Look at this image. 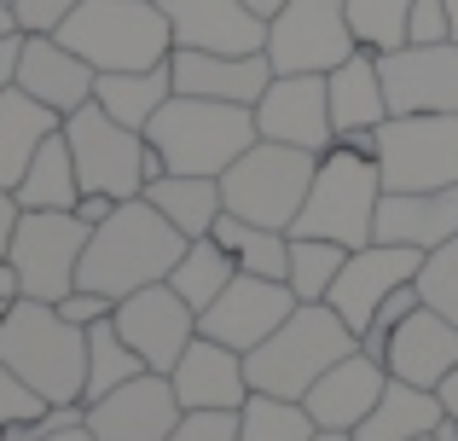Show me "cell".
Wrapping results in <instances>:
<instances>
[{
	"instance_id": "6da1fadb",
	"label": "cell",
	"mask_w": 458,
	"mask_h": 441,
	"mask_svg": "<svg viewBox=\"0 0 458 441\" xmlns=\"http://www.w3.org/2000/svg\"><path fill=\"white\" fill-rule=\"evenodd\" d=\"M191 238H180L157 209L146 204V192L116 204L111 216L93 226L88 250H81V273H76V291H99L111 302L146 291V284H163L174 273V261L186 256Z\"/></svg>"
},
{
	"instance_id": "7a4b0ae2",
	"label": "cell",
	"mask_w": 458,
	"mask_h": 441,
	"mask_svg": "<svg viewBox=\"0 0 458 441\" xmlns=\"http://www.w3.org/2000/svg\"><path fill=\"white\" fill-rule=\"evenodd\" d=\"M256 140L261 134H256V111L250 105L191 99V93H174L146 123V146L157 151L163 174H209V181H221Z\"/></svg>"
},
{
	"instance_id": "3957f363",
	"label": "cell",
	"mask_w": 458,
	"mask_h": 441,
	"mask_svg": "<svg viewBox=\"0 0 458 441\" xmlns=\"http://www.w3.org/2000/svg\"><path fill=\"white\" fill-rule=\"evenodd\" d=\"M0 360L47 407H64V401H81V389H88V331L70 326L53 302L18 296L0 314Z\"/></svg>"
},
{
	"instance_id": "277c9868",
	"label": "cell",
	"mask_w": 458,
	"mask_h": 441,
	"mask_svg": "<svg viewBox=\"0 0 458 441\" xmlns=\"http://www.w3.org/2000/svg\"><path fill=\"white\" fill-rule=\"evenodd\" d=\"M360 349V337L348 331V319L331 302H302L261 349L244 354V377L256 395H279V401H302L336 360Z\"/></svg>"
},
{
	"instance_id": "5b68a950",
	"label": "cell",
	"mask_w": 458,
	"mask_h": 441,
	"mask_svg": "<svg viewBox=\"0 0 458 441\" xmlns=\"http://www.w3.org/2000/svg\"><path fill=\"white\" fill-rule=\"evenodd\" d=\"M53 35L93 70H163L174 58L163 0H81Z\"/></svg>"
},
{
	"instance_id": "8992f818",
	"label": "cell",
	"mask_w": 458,
	"mask_h": 441,
	"mask_svg": "<svg viewBox=\"0 0 458 441\" xmlns=\"http://www.w3.org/2000/svg\"><path fill=\"white\" fill-rule=\"evenodd\" d=\"M377 204H383V174L377 157L354 146H331L319 157V174L308 186V204L296 216L291 238H325L343 250H366L371 226H377Z\"/></svg>"
},
{
	"instance_id": "52a82bcc",
	"label": "cell",
	"mask_w": 458,
	"mask_h": 441,
	"mask_svg": "<svg viewBox=\"0 0 458 441\" xmlns=\"http://www.w3.org/2000/svg\"><path fill=\"white\" fill-rule=\"evenodd\" d=\"M313 174H319V157H313V151L279 146V140H256V146L221 174L226 216L273 226V233H291L296 216H302V204H308Z\"/></svg>"
},
{
	"instance_id": "ba28073f",
	"label": "cell",
	"mask_w": 458,
	"mask_h": 441,
	"mask_svg": "<svg viewBox=\"0 0 458 441\" xmlns=\"http://www.w3.org/2000/svg\"><path fill=\"white\" fill-rule=\"evenodd\" d=\"M64 140H70V157H76L81 192H105L116 204H128V198H140L163 174V163L146 146V134H134L116 116H105L93 99L64 116Z\"/></svg>"
},
{
	"instance_id": "9c48e42d",
	"label": "cell",
	"mask_w": 458,
	"mask_h": 441,
	"mask_svg": "<svg viewBox=\"0 0 458 441\" xmlns=\"http://www.w3.org/2000/svg\"><path fill=\"white\" fill-rule=\"evenodd\" d=\"M88 238H93V226L76 209H23L12 250H6L12 273H18V291L30 302H64L76 291Z\"/></svg>"
},
{
	"instance_id": "30bf717a",
	"label": "cell",
	"mask_w": 458,
	"mask_h": 441,
	"mask_svg": "<svg viewBox=\"0 0 458 441\" xmlns=\"http://www.w3.org/2000/svg\"><path fill=\"white\" fill-rule=\"evenodd\" d=\"M383 192H441L458 186V116H389L371 134Z\"/></svg>"
},
{
	"instance_id": "8fae6325",
	"label": "cell",
	"mask_w": 458,
	"mask_h": 441,
	"mask_svg": "<svg viewBox=\"0 0 458 441\" xmlns=\"http://www.w3.org/2000/svg\"><path fill=\"white\" fill-rule=\"evenodd\" d=\"M360 41L348 30V0H284L267 23V64L273 76H325L343 58H354Z\"/></svg>"
},
{
	"instance_id": "7c38bea8",
	"label": "cell",
	"mask_w": 458,
	"mask_h": 441,
	"mask_svg": "<svg viewBox=\"0 0 458 441\" xmlns=\"http://www.w3.org/2000/svg\"><path fill=\"white\" fill-rule=\"evenodd\" d=\"M296 308H302V302H296V291L284 279H256V273H238V279L198 314V337L221 343V349L250 354V349H261V343H267L273 331L296 314Z\"/></svg>"
},
{
	"instance_id": "4fadbf2b",
	"label": "cell",
	"mask_w": 458,
	"mask_h": 441,
	"mask_svg": "<svg viewBox=\"0 0 458 441\" xmlns=\"http://www.w3.org/2000/svg\"><path fill=\"white\" fill-rule=\"evenodd\" d=\"M389 116H458V41L377 53Z\"/></svg>"
},
{
	"instance_id": "5bb4252c",
	"label": "cell",
	"mask_w": 458,
	"mask_h": 441,
	"mask_svg": "<svg viewBox=\"0 0 458 441\" xmlns=\"http://www.w3.org/2000/svg\"><path fill=\"white\" fill-rule=\"evenodd\" d=\"M111 326L123 331V343L146 360V372H174V360L186 354V343L198 337V314L186 308V296L174 284H146V291L123 296L111 314Z\"/></svg>"
},
{
	"instance_id": "9a60e30c",
	"label": "cell",
	"mask_w": 458,
	"mask_h": 441,
	"mask_svg": "<svg viewBox=\"0 0 458 441\" xmlns=\"http://www.w3.org/2000/svg\"><path fill=\"white\" fill-rule=\"evenodd\" d=\"M418 267H424V250L377 244V238H371L366 250H348V261H343V273H336V284H331V296H325V302L348 319V331H354V337H366L371 314H377V308L389 302L401 284H412Z\"/></svg>"
},
{
	"instance_id": "2e32d148",
	"label": "cell",
	"mask_w": 458,
	"mask_h": 441,
	"mask_svg": "<svg viewBox=\"0 0 458 441\" xmlns=\"http://www.w3.org/2000/svg\"><path fill=\"white\" fill-rule=\"evenodd\" d=\"M256 134L325 157L336 146L331 105H325V76H313V70L308 76H273L267 93L256 99Z\"/></svg>"
},
{
	"instance_id": "e0dca14e",
	"label": "cell",
	"mask_w": 458,
	"mask_h": 441,
	"mask_svg": "<svg viewBox=\"0 0 458 441\" xmlns=\"http://www.w3.org/2000/svg\"><path fill=\"white\" fill-rule=\"evenodd\" d=\"M186 419L174 384L163 372H140L134 384L88 401V430L93 441H168V430Z\"/></svg>"
},
{
	"instance_id": "ac0fdd59",
	"label": "cell",
	"mask_w": 458,
	"mask_h": 441,
	"mask_svg": "<svg viewBox=\"0 0 458 441\" xmlns=\"http://www.w3.org/2000/svg\"><path fill=\"white\" fill-rule=\"evenodd\" d=\"M174 47L191 53H267V18L244 6V0H163Z\"/></svg>"
},
{
	"instance_id": "d6986e66",
	"label": "cell",
	"mask_w": 458,
	"mask_h": 441,
	"mask_svg": "<svg viewBox=\"0 0 458 441\" xmlns=\"http://www.w3.org/2000/svg\"><path fill=\"white\" fill-rule=\"evenodd\" d=\"M383 366H389V377H401V384L441 389V384H447V372L458 366V326H453V319H441L436 308L418 302L412 314L389 331Z\"/></svg>"
},
{
	"instance_id": "ffe728a7",
	"label": "cell",
	"mask_w": 458,
	"mask_h": 441,
	"mask_svg": "<svg viewBox=\"0 0 458 441\" xmlns=\"http://www.w3.org/2000/svg\"><path fill=\"white\" fill-rule=\"evenodd\" d=\"M168 76H174V93H191V99H221V105H250L267 93L273 64L267 53H191V47H174L168 58Z\"/></svg>"
},
{
	"instance_id": "44dd1931",
	"label": "cell",
	"mask_w": 458,
	"mask_h": 441,
	"mask_svg": "<svg viewBox=\"0 0 458 441\" xmlns=\"http://www.w3.org/2000/svg\"><path fill=\"white\" fill-rule=\"evenodd\" d=\"M180 407L186 412H238L250 401V377H244V354L238 349H221L209 337H191L186 354L174 360L168 372Z\"/></svg>"
},
{
	"instance_id": "7402d4cb",
	"label": "cell",
	"mask_w": 458,
	"mask_h": 441,
	"mask_svg": "<svg viewBox=\"0 0 458 441\" xmlns=\"http://www.w3.org/2000/svg\"><path fill=\"white\" fill-rule=\"evenodd\" d=\"M383 384H389V366L371 360L366 349H354L348 360H336L331 372L308 389L302 407H308V419L319 424V430H360V424L371 419V407H377Z\"/></svg>"
},
{
	"instance_id": "603a6c76",
	"label": "cell",
	"mask_w": 458,
	"mask_h": 441,
	"mask_svg": "<svg viewBox=\"0 0 458 441\" xmlns=\"http://www.w3.org/2000/svg\"><path fill=\"white\" fill-rule=\"evenodd\" d=\"M93 81H99V70H93L88 58H76L58 35H23L18 88L30 93V99H41L47 111H58V116L81 111V105L93 99Z\"/></svg>"
},
{
	"instance_id": "cb8c5ba5",
	"label": "cell",
	"mask_w": 458,
	"mask_h": 441,
	"mask_svg": "<svg viewBox=\"0 0 458 441\" xmlns=\"http://www.w3.org/2000/svg\"><path fill=\"white\" fill-rule=\"evenodd\" d=\"M371 238L377 244L424 250V256L453 244L458 238V186H441V192H383Z\"/></svg>"
},
{
	"instance_id": "d4e9b609",
	"label": "cell",
	"mask_w": 458,
	"mask_h": 441,
	"mask_svg": "<svg viewBox=\"0 0 458 441\" xmlns=\"http://www.w3.org/2000/svg\"><path fill=\"white\" fill-rule=\"evenodd\" d=\"M325 105H331V128H336V140H348V134H371L377 123H389V99H383L377 53H366V47H360L354 58H343L336 70H325Z\"/></svg>"
},
{
	"instance_id": "484cf974",
	"label": "cell",
	"mask_w": 458,
	"mask_h": 441,
	"mask_svg": "<svg viewBox=\"0 0 458 441\" xmlns=\"http://www.w3.org/2000/svg\"><path fill=\"white\" fill-rule=\"evenodd\" d=\"M58 128H64V116L47 111L41 99H30L23 88L0 93V186H6V192H18L23 169L35 163V151H41Z\"/></svg>"
},
{
	"instance_id": "4316f807",
	"label": "cell",
	"mask_w": 458,
	"mask_h": 441,
	"mask_svg": "<svg viewBox=\"0 0 458 441\" xmlns=\"http://www.w3.org/2000/svg\"><path fill=\"white\" fill-rule=\"evenodd\" d=\"M441 419H447V407H441L436 389H418V384L389 377L383 395H377V407H371V419L354 430V441H429Z\"/></svg>"
},
{
	"instance_id": "83f0119b",
	"label": "cell",
	"mask_w": 458,
	"mask_h": 441,
	"mask_svg": "<svg viewBox=\"0 0 458 441\" xmlns=\"http://www.w3.org/2000/svg\"><path fill=\"white\" fill-rule=\"evenodd\" d=\"M146 204L174 226L180 238H209L215 221L226 216L221 181H209V174H157L146 186Z\"/></svg>"
},
{
	"instance_id": "f1b7e54d",
	"label": "cell",
	"mask_w": 458,
	"mask_h": 441,
	"mask_svg": "<svg viewBox=\"0 0 458 441\" xmlns=\"http://www.w3.org/2000/svg\"><path fill=\"white\" fill-rule=\"evenodd\" d=\"M168 99H174L168 64L163 70H99V81H93V105L105 116H116L123 128H134V134H146V123Z\"/></svg>"
},
{
	"instance_id": "f546056e",
	"label": "cell",
	"mask_w": 458,
	"mask_h": 441,
	"mask_svg": "<svg viewBox=\"0 0 458 441\" xmlns=\"http://www.w3.org/2000/svg\"><path fill=\"white\" fill-rule=\"evenodd\" d=\"M12 198H18V209H76L81 204V174H76V157H70L64 128L35 151V163L23 169Z\"/></svg>"
},
{
	"instance_id": "4dcf8cb0",
	"label": "cell",
	"mask_w": 458,
	"mask_h": 441,
	"mask_svg": "<svg viewBox=\"0 0 458 441\" xmlns=\"http://www.w3.org/2000/svg\"><path fill=\"white\" fill-rule=\"evenodd\" d=\"M209 238L226 250V256H233L238 273H256V279H284V267H291V233H273V226L221 216Z\"/></svg>"
},
{
	"instance_id": "1f68e13d",
	"label": "cell",
	"mask_w": 458,
	"mask_h": 441,
	"mask_svg": "<svg viewBox=\"0 0 458 441\" xmlns=\"http://www.w3.org/2000/svg\"><path fill=\"white\" fill-rule=\"evenodd\" d=\"M233 279H238V267H233V256H226V250L215 244V238H191L186 256L174 261V273H168V284H174V291L186 296L191 314H203V308H209V302H215V296H221Z\"/></svg>"
},
{
	"instance_id": "d6a6232c",
	"label": "cell",
	"mask_w": 458,
	"mask_h": 441,
	"mask_svg": "<svg viewBox=\"0 0 458 441\" xmlns=\"http://www.w3.org/2000/svg\"><path fill=\"white\" fill-rule=\"evenodd\" d=\"M140 372H146V360H140V354L123 343V331H116L111 319L88 326V389H81V401H99V395H111V389L134 384Z\"/></svg>"
},
{
	"instance_id": "836d02e7",
	"label": "cell",
	"mask_w": 458,
	"mask_h": 441,
	"mask_svg": "<svg viewBox=\"0 0 458 441\" xmlns=\"http://www.w3.org/2000/svg\"><path fill=\"white\" fill-rule=\"evenodd\" d=\"M319 424L308 419L302 401H279V395H256L238 407V441H313Z\"/></svg>"
},
{
	"instance_id": "e575fe53",
	"label": "cell",
	"mask_w": 458,
	"mask_h": 441,
	"mask_svg": "<svg viewBox=\"0 0 458 441\" xmlns=\"http://www.w3.org/2000/svg\"><path fill=\"white\" fill-rule=\"evenodd\" d=\"M348 250L343 244H325V238H291V267H284V284L296 291V302H325L343 273Z\"/></svg>"
},
{
	"instance_id": "d590c367",
	"label": "cell",
	"mask_w": 458,
	"mask_h": 441,
	"mask_svg": "<svg viewBox=\"0 0 458 441\" xmlns=\"http://www.w3.org/2000/svg\"><path fill=\"white\" fill-rule=\"evenodd\" d=\"M406 23H412V0H348V30L366 53L406 47Z\"/></svg>"
},
{
	"instance_id": "8d00e7d4",
	"label": "cell",
	"mask_w": 458,
	"mask_h": 441,
	"mask_svg": "<svg viewBox=\"0 0 458 441\" xmlns=\"http://www.w3.org/2000/svg\"><path fill=\"white\" fill-rule=\"evenodd\" d=\"M418 296H424V308H436L441 319L458 326V238L424 256V267H418Z\"/></svg>"
},
{
	"instance_id": "74e56055",
	"label": "cell",
	"mask_w": 458,
	"mask_h": 441,
	"mask_svg": "<svg viewBox=\"0 0 458 441\" xmlns=\"http://www.w3.org/2000/svg\"><path fill=\"white\" fill-rule=\"evenodd\" d=\"M41 412H47V401L0 360V424H30V419H41Z\"/></svg>"
},
{
	"instance_id": "f35d334b",
	"label": "cell",
	"mask_w": 458,
	"mask_h": 441,
	"mask_svg": "<svg viewBox=\"0 0 458 441\" xmlns=\"http://www.w3.org/2000/svg\"><path fill=\"white\" fill-rule=\"evenodd\" d=\"M453 41L447 0H412V23H406V47H441Z\"/></svg>"
},
{
	"instance_id": "ab89813d",
	"label": "cell",
	"mask_w": 458,
	"mask_h": 441,
	"mask_svg": "<svg viewBox=\"0 0 458 441\" xmlns=\"http://www.w3.org/2000/svg\"><path fill=\"white\" fill-rule=\"evenodd\" d=\"M76 6L81 0H12V18H18L23 35H53Z\"/></svg>"
},
{
	"instance_id": "60d3db41",
	"label": "cell",
	"mask_w": 458,
	"mask_h": 441,
	"mask_svg": "<svg viewBox=\"0 0 458 441\" xmlns=\"http://www.w3.org/2000/svg\"><path fill=\"white\" fill-rule=\"evenodd\" d=\"M168 441H238V412H186Z\"/></svg>"
},
{
	"instance_id": "b9f144b4",
	"label": "cell",
	"mask_w": 458,
	"mask_h": 441,
	"mask_svg": "<svg viewBox=\"0 0 458 441\" xmlns=\"http://www.w3.org/2000/svg\"><path fill=\"white\" fill-rule=\"evenodd\" d=\"M53 308H58V314L70 319V326H81V331H88V326H99V319H111V314H116V302H111V296H99V291H70L64 302H53Z\"/></svg>"
},
{
	"instance_id": "7bdbcfd3",
	"label": "cell",
	"mask_w": 458,
	"mask_h": 441,
	"mask_svg": "<svg viewBox=\"0 0 458 441\" xmlns=\"http://www.w3.org/2000/svg\"><path fill=\"white\" fill-rule=\"evenodd\" d=\"M18 58H23V30L0 35V93L18 88Z\"/></svg>"
},
{
	"instance_id": "ee69618b",
	"label": "cell",
	"mask_w": 458,
	"mask_h": 441,
	"mask_svg": "<svg viewBox=\"0 0 458 441\" xmlns=\"http://www.w3.org/2000/svg\"><path fill=\"white\" fill-rule=\"evenodd\" d=\"M18 198L6 192V186H0V261H6V250H12V233H18Z\"/></svg>"
},
{
	"instance_id": "f6af8a7d",
	"label": "cell",
	"mask_w": 458,
	"mask_h": 441,
	"mask_svg": "<svg viewBox=\"0 0 458 441\" xmlns=\"http://www.w3.org/2000/svg\"><path fill=\"white\" fill-rule=\"evenodd\" d=\"M116 209V198H105V192H81V204H76V216L88 221V226H99L105 216Z\"/></svg>"
},
{
	"instance_id": "bcb514c9",
	"label": "cell",
	"mask_w": 458,
	"mask_h": 441,
	"mask_svg": "<svg viewBox=\"0 0 458 441\" xmlns=\"http://www.w3.org/2000/svg\"><path fill=\"white\" fill-rule=\"evenodd\" d=\"M41 419H30V424H0V441H41Z\"/></svg>"
},
{
	"instance_id": "7dc6e473",
	"label": "cell",
	"mask_w": 458,
	"mask_h": 441,
	"mask_svg": "<svg viewBox=\"0 0 458 441\" xmlns=\"http://www.w3.org/2000/svg\"><path fill=\"white\" fill-rule=\"evenodd\" d=\"M436 395H441V407H447V419L458 424V366H453V372H447V384H441Z\"/></svg>"
},
{
	"instance_id": "c3c4849f",
	"label": "cell",
	"mask_w": 458,
	"mask_h": 441,
	"mask_svg": "<svg viewBox=\"0 0 458 441\" xmlns=\"http://www.w3.org/2000/svg\"><path fill=\"white\" fill-rule=\"evenodd\" d=\"M18 296H23V291H18V273H12V261H0V302L12 308Z\"/></svg>"
},
{
	"instance_id": "681fc988",
	"label": "cell",
	"mask_w": 458,
	"mask_h": 441,
	"mask_svg": "<svg viewBox=\"0 0 458 441\" xmlns=\"http://www.w3.org/2000/svg\"><path fill=\"white\" fill-rule=\"evenodd\" d=\"M41 441H93V430H88V424H76V430H47Z\"/></svg>"
},
{
	"instance_id": "f907efd6",
	"label": "cell",
	"mask_w": 458,
	"mask_h": 441,
	"mask_svg": "<svg viewBox=\"0 0 458 441\" xmlns=\"http://www.w3.org/2000/svg\"><path fill=\"white\" fill-rule=\"evenodd\" d=\"M244 6L256 12V18H267V23H273V18H279V6H284V0H244Z\"/></svg>"
},
{
	"instance_id": "816d5d0a",
	"label": "cell",
	"mask_w": 458,
	"mask_h": 441,
	"mask_svg": "<svg viewBox=\"0 0 458 441\" xmlns=\"http://www.w3.org/2000/svg\"><path fill=\"white\" fill-rule=\"evenodd\" d=\"M429 441H458V424H453V419H441V424H436V436H429Z\"/></svg>"
},
{
	"instance_id": "f5cc1de1",
	"label": "cell",
	"mask_w": 458,
	"mask_h": 441,
	"mask_svg": "<svg viewBox=\"0 0 458 441\" xmlns=\"http://www.w3.org/2000/svg\"><path fill=\"white\" fill-rule=\"evenodd\" d=\"M313 441H354V430H313Z\"/></svg>"
},
{
	"instance_id": "db71d44e",
	"label": "cell",
	"mask_w": 458,
	"mask_h": 441,
	"mask_svg": "<svg viewBox=\"0 0 458 441\" xmlns=\"http://www.w3.org/2000/svg\"><path fill=\"white\" fill-rule=\"evenodd\" d=\"M18 30V18H12V6H0V35H12Z\"/></svg>"
},
{
	"instance_id": "11a10c76",
	"label": "cell",
	"mask_w": 458,
	"mask_h": 441,
	"mask_svg": "<svg viewBox=\"0 0 458 441\" xmlns=\"http://www.w3.org/2000/svg\"><path fill=\"white\" fill-rule=\"evenodd\" d=\"M447 18H453V41H458V0H447Z\"/></svg>"
},
{
	"instance_id": "9f6ffc18",
	"label": "cell",
	"mask_w": 458,
	"mask_h": 441,
	"mask_svg": "<svg viewBox=\"0 0 458 441\" xmlns=\"http://www.w3.org/2000/svg\"><path fill=\"white\" fill-rule=\"evenodd\" d=\"M0 314H6V302H0Z\"/></svg>"
},
{
	"instance_id": "6f0895ef",
	"label": "cell",
	"mask_w": 458,
	"mask_h": 441,
	"mask_svg": "<svg viewBox=\"0 0 458 441\" xmlns=\"http://www.w3.org/2000/svg\"><path fill=\"white\" fill-rule=\"evenodd\" d=\"M0 6H12V0H0Z\"/></svg>"
}]
</instances>
